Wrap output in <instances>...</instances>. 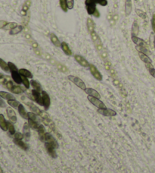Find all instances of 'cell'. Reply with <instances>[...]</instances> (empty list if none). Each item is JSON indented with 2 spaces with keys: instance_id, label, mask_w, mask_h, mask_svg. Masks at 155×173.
Returning <instances> with one entry per match:
<instances>
[{
  "instance_id": "f5cc1de1",
  "label": "cell",
  "mask_w": 155,
  "mask_h": 173,
  "mask_svg": "<svg viewBox=\"0 0 155 173\" xmlns=\"http://www.w3.org/2000/svg\"><path fill=\"white\" fill-rule=\"evenodd\" d=\"M148 70V71H149L150 75L155 78V68H154V67H151V68H149Z\"/></svg>"
},
{
  "instance_id": "f6af8a7d",
  "label": "cell",
  "mask_w": 155,
  "mask_h": 173,
  "mask_svg": "<svg viewBox=\"0 0 155 173\" xmlns=\"http://www.w3.org/2000/svg\"><path fill=\"white\" fill-rule=\"evenodd\" d=\"M67 7L69 10H72L74 7V0H67Z\"/></svg>"
},
{
  "instance_id": "ee69618b",
  "label": "cell",
  "mask_w": 155,
  "mask_h": 173,
  "mask_svg": "<svg viewBox=\"0 0 155 173\" xmlns=\"http://www.w3.org/2000/svg\"><path fill=\"white\" fill-rule=\"evenodd\" d=\"M24 138V136L22 133L20 132H16L15 134H14V139L16 140H20V141H22L23 139Z\"/></svg>"
},
{
  "instance_id": "94428289",
  "label": "cell",
  "mask_w": 155,
  "mask_h": 173,
  "mask_svg": "<svg viewBox=\"0 0 155 173\" xmlns=\"http://www.w3.org/2000/svg\"><path fill=\"white\" fill-rule=\"evenodd\" d=\"M2 78H4V75H2V73H0V79H2Z\"/></svg>"
},
{
  "instance_id": "d4e9b609",
  "label": "cell",
  "mask_w": 155,
  "mask_h": 173,
  "mask_svg": "<svg viewBox=\"0 0 155 173\" xmlns=\"http://www.w3.org/2000/svg\"><path fill=\"white\" fill-rule=\"evenodd\" d=\"M139 56L144 64H152V60L149 58L148 55H145L142 52H139Z\"/></svg>"
},
{
  "instance_id": "603a6c76",
  "label": "cell",
  "mask_w": 155,
  "mask_h": 173,
  "mask_svg": "<svg viewBox=\"0 0 155 173\" xmlns=\"http://www.w3.org/2000/svg\"><path fill=\"white\" fill-rule=\"evenodd\" d=\"M18 111L19 112V115L24 119H28V112H27L25 108H24V106H23L22 104H20L18 106Z\"/></svg>"
},
{
  "instance_id": "ba28073f",
  "label": "cell",
  "mask_w": 155,
  "mask_h": 173,
  "mask_svg": "<svg viewBox=\"0 0 155 173\" xmlns=\"http://www.w3.org/2000/svg\"><path fill=\"white\" fill-rule=\"evenodd\" d=\"M45 142L51 143L52 145H53L55 147V149H58L59 147L58 143L57 142L55 138H54L53 136L51 134H49V133H46V134H45Z\"/></svg>"
},
{
  "instance_id": "816d5d0a",
  "label": "cell",
  "mask_w": 155,
  "mask_h": 173,
  "mask_svg": "<svg viewBox=\"0 0 155 173\" xmlns=\"http://www.w3.org/2000/svg\"><path fill=\"white\" fill-rule=\"evenodd\" d=\"M131 39H132V40H133V43H135V45H137V43H138V41H139V38L138 37V36L132 35L131 36Z\"/></svg>"
},
{
  "instance_id": "836d02e7",
  "label": "cell",
  "mask_w": 155,
  "mask_h": 173,
  "mask_svg": "<svg viewBox=\"0 0 155 173\" xmlns=\"http://www.w3.org/2000/svg\"><path fill=\"white\" fill-rule=\"evenodd\" d=\"M11 93H15V94H20V93H22L24 92L23 89L20 88V86L18 85H14L13 88H11V90H10Z\"/></svg>"
},
{
  "instance_id": "52a82bcc",
  "label": "cell",
  "mask_w": 155,
  "mask_h": 173,
  "mask_svg": "<svg viewBox=\"0 0 155 173\" xmlns=\"http://www.w3.org/2000/svg\"><path fill=\"white\" fill-rule=\"evenodd\" d=\"M45 147H46V151L47 153H48V155H49L51 157H52V158H57V153H56V150H55V147H54L53 145H52L51 143H47V142H45Z\"/></svg>"
},
{
  "instance_id": "11a10c76",
  "label": "cell",
  "mask_w": 155,
  "mask_h": 173,
  "mask_svg": "<svg viewBox=\"0 0 155 173\" xmlns=\"http://www.w3.org/2000/svg\"><path fill=\"white\" fill-rule=\"evenodd\" d=\"M8 24L7 21H6V20H0V29H3L6 26V24Z\"/></svg>"
},
{
  "instance_id": "60d3db41",
  "label": "cell",
  "mask_w": 155,
  "mask_h": 173,
  "mask_svg": "<svg viewBox=\"0 0 155 173\" xmlns=\"http://www.w3.org/2000/svg\"><path fill=\"white\" fill-rule=\"evenodd\" d=\"M27 115H28V119H32V120H33V121H38V122H39V119H38V117H37V115H36L35 113H33V112H28Z\"/></svg>"
},
{
  "instance_id": "4dcf8cb0",
  "label": "cell",
  "mask_w": 155,
  "mask_h": 173,
  "mask_svg": "<svg viewBox=\"0 0 155 173\" xmlns=\"http://www.w3.org/2000/svg\"><path fill=\"white\" fill-rule=\"evenodd\" d=\"M27 121H28V125H29V126H30L31 129H35V130H37V129H38V128H39V125H40V124H39V122H38V121H33V120H32V119H28Z\"/></svg>"
},
{
  "instance_id": "681fc988",
  "label": "cell",
  "mask_w": 155,
  "mask_h": 173,
  "mask_svg": "<svg viewBox=\"0 0 155 173\" xmlns=\"http://www.w3.org/2000/svg\"><path fill=\"white\" fill-rule=\"evenodd\" d=\"M151 27H152V30H153L154 33L155 34V14H154V15H152Z\"/></svg>"
},
{
  "instance_id": "30bf717a",
  "label": "cell",
  "mask_w": 155,
  "mask_h": 173,
  "mask_svg": "<svg viewBox=\"0 0 155 173\" xmlns=\"http://www.w3.org/2000/svg\"><path fill=\"white\" fill-rule=\"evenodd\" d=\"M74 59H75L76 62L81 65L82 67L89 68L90 64H89V61H87L85 58L83 57V56H80V55H75V56H74Z\"/></svg>"
},
{
  "instance_id": "f907efd6",
  "label": "cell",
  "mask_w": 155,
  "mask_h": 173,
  "mask_svg": "<svg viewBox=\"0 0 155 173\" xmlns=\"http://www.w3.org/2000/svg\"><path fill=\"white\" fill-rule=\"evenodd\" d=\"M105 69L107 71H110L111 70V62L109 61H105Z\"/></svg>"
},
{
  "instance_id": "7bdbcfd3",
  "label": "cell",
  "mask_w": 155,
  "mask_h": 173,
  "mask_svg": "<svg viewBox=\"0 0 155 173\" xmlns=\"http://www.w3.org/2000/svg\"><path fill=\"white\" fill-rule=\"evenodd\" d=\"M135 11H136L137 15H139V16L141 18L145 19L146 17H147V16H146V14L144 13V11H142V10H140V9H135Z\"/></svg>"
},
{
  "instance_id": "8d00e7d4",
  "label": "cell",
  "mask_w": 155,
  "mask_h": 173,
  "mask_svg": "<svg viewBox=\"0 0 155 173\" xmlns=\"http://www.w3.org/2000/svg\"><path fill=\"white\" fill-rule=\"evenodd\" d=\"M55 65H56V67L58 68V69L59 71H62V72L67 73V71H68V69H67V68L65 65H62V64L57 62V63L55 64Z\"/></svg>"
},
{
  "instance_id": "d6a6232c",
  "label": "cell",
  "mask_w": 155,
  "mask_h": 173,
  "mask_svg": "<svg viewBox=\"0 0 155 173\" xmlns=\"http://www.w3.org/2000/svg\"><path fill=\"white\" fill-rule=\"evenodd\" d=\"M139 25H138L137 22L135 20L133 24V27H132V35L138 36V34H139Z\"/></svg>"
},
{
  "instance_id": "cb8c5ba5",
  "label": "cell",
  "mask_w": 155,
  "mask_h": 173,
  "mask_svg": "<svg viewBox=\"0 0 155 173\" xmlns=\"http://www.w3.org/2000/svg\"><path fill=\"white\" fill-rule=\"evenodd\" d=\"M30 85L32 86V88H33V90H36L39 92L43 91L42 86H41L40 83H39V81H37V80L32 79V80H30Z\"/></svg>"
},
{
  "instance_id": "e575fe53",
  "label": "cell",
  "mask_w": 155,
  "mask_h": 173,
  "mask_svg": "<svg viewBox=\"0 0 155 173\" xmlns=\"http://www.w3.org/2000/svg\"><path fill=\"white\" fill-rule=\"evenodd\" d=\"M8 104L10 106H11L12 108L18 109L20 103L18 101H17L16 100H8Z\"/></svg>"
},
{
  "instance_id": "d6986e66",
  "label": "cell",
  "mask_w": 155,
  "mask_h": 173,
  "mask_svg": "<svg viewBox=\"0 0 155 173\" xmlns=\"http://www.w3.org/2000/svg\"><path fill=\"white\" fill-rule=\"evenodd\" d=\"M14 143H15L18 147H20V149H22L23 150H28V149H29V146H28L27 143L22 141H20V140L14 139Z\"/></svg>"
},
{
  "instance_id": "9c48e42d",
  "label": "cell",
  "mask_w": 155,
  "mask_h": 173,
  "mask_svg": "<svg viewBox=\"0 0 155 173\" xmlns=\"http://www.w3.org/2000/svg\"><path fill=\"white\" fill-rule=\"evenodd\" d=\"M98 112L104 116H107V117H113V116L116 115V112L111 109H98Z\"/></svg>"
},
{
  "instance_id": "f1b7e54d",
  "label": "cell",
  "mask_w": 155,
  "mask_h": 173,
  "mask_svg": "<svg viewBox=\"0 0 155 173\" xmlns=\"http://www.w3.org/2000/svg\"><path fill=\"white\" fill-rule=\"evenodd\" d=\"M135 49L139 52H142V53H144L145 55H150L151 52H149V50L148 49L147 47H142V46H135Z\"/></svg>"
},
{
  "instance_id": "5bb4252c",
  "label": "cell",
  "mask_w": 155,
  "mask_h": 173,
  "mask_svg": "<svg viewBox=\"0 0 155 173\" xmlns=\"http://www.w3.org/2000/svg\"><path fill=\"white\" fill-rule=\"evenodd\" d=\"M84 91L86 92V94H88V96H92V97H96V98H98L100 99L101 98V95H100V93H98L96 90L93 89V88H86V89L84 90Z\"/></svg>"
},
{
  "instance_id": "680465c9",
  "label": "cell",
  "mask_w": 155,
  "mask_h": 173,
  "mask_svg": "<svg viewBox=\"0 0 155 173\" xmlns=\"http://www.w3.org/2000/svg\"><path fill=\"white\" fill-rule=\"evenodd\" d=\"M102 58H104V59H106V58L107 57V52H103V53H102Z\"/></svg>"
},
{
  "instance_id": "bcb514c9",
  "label": "cell",
  "mask_w": 155,
  "mask_h": 173,
  "mask_svg": "<svg viewBox=\"0 0 155 173\" xmlns=\"http://www.w3.org/2000/svg\"><path fill=\"white\" fill-rule=\"evenodd\" d=\"M94 1L96 2V4H98L102 6H106L107 5V0H94Z\"/></svg>"
},
{
  "instance_id": "be15d7a7",
  "label": "cell",
  "mask_w": 155,
  "mask_h": 173,
  "mask_svg": "<svg viewBox=\"0 0 155 173\" xmlns=\"http://www.w3.org/2000/svg\"><path fill=\"white\" fill-rule=\"evenodd\" d=\"M154 48H155V35H154Z\"/></svg>"
},
{
  "instance_id": "277c9868",
  "label": "cell",
  "mask_w": 155,
  "mask_h": 173,
  "mask_svg": "<svg viewBox=\"0 0 155 173\" xmlns=\"http://www.w3.org/2000/svg\"><path fill=\"white\" fill-rule=\"evenodd\" d=\"M89 71H90L91 74L93 75V76L95 78L96 80H98V81H102V79H103V77H102L101 72L98 71V69L96 68V66H95L93 64H90V65H89Z\"/></svg>"
},
{
  "instance_id": "f35d334b",
  "label": "cell",
  "mask_w": 155,
  "mask_h": 173,
  "mask_svg": "<svg viewBox=\"0 0 155 173\" xmlns=\"http://www.w3.org/2000/svg\"><path fill=\"white\" fill-rule=\"evenodd\" d=\"M21 78H22V84H24V86L25 87L26 89H29L30 86V81L28 80V78H26V77L21 76Z\"/></svg>"
},
{
  "instance_id": "91938a15",
  "label": "cell",
  "mask_w": 155,
  "mask_h": 173,
  "mask_svg": "<svg viewBox=\"0 0 155 173\" xmlns=\"http://www.w3.org/2000/svg\"><path fill=\"white\" fill-rule=\"evenodd\" d=\"M33 47L34 49H37V47H38V44H37V43H36V42H33Z\"/></svg>"
},
{
  "instance_id": "7dc6e473",
  "label": "cell",
  "mask_w": 155,
  "mask_h": 173,
  "mask_svg": "<svg viewBox=\"0 0 155 173\" xmlns=\"http://www.w3.org/2000/svg\"><path fill=\"white\" fill-rule=\"evenodd\" d=\"M6 88H7L8 90H11V88H13V82L11 81V80H8L7 82H6Z\"/></svg>"
},
{
  "instance_id": "74e56055",
  "label": "cell",
  "mask_w": 155,
  "mask_h": 173,
  "mask_svg": "<svg viewBox=\"0 0 155 173\" xmlns=\"http://www.w3.org/2000/svg\"><path fill=\"white\" fill-rule=\"evenodd\" d=\"M18 26V24H17L16 22H10V23H8L7 24H6V26L5 27V28H3L4 30H12V29H14L15 28H16V27Z\"/></svg>"
},
{
  "instance_id": "1f68e13d",
  "label": "cell",
  "mask_w": 155,
  "mask_h": 173,
  "mask_svg": "<svg viewBox=\"0 0 155 173\" xmlns=\"http://www.w3.org/2000/svg\"><path fill=\"white\" fill-rule=\"evenodd\" d=\"M59 6L61 9L64 12H67L68 11V7H67V0H59Z\"/></svg>"
},
{
  "instance_id": "4fadbf2b",
  "label": "cell",
  "mask_w": 155,
  "mask_h": 173,
  "mask_svg": "<svg viewBox=\"0 0 155 173\" xmlns=\"http://www.w3.org/2000/svg\"><path fill=\"white\" fill-rule=\"evenodd\" d=\"M26 104L27 105L28 107L30 108V109L31 110V112H33V113H35L36 115H39V114H40L41 111L42 110H40L39 109V107L38 106H36L34 103H33V102H31V101H29V102H26Z\"/></svg>"
},
{
  "instance_id": "6125c7cd",
  "label": "cell",
  "mask_w": 155,
  "mask_h": 173,
  "mask_svg": "<svg viewBox=\"0 0 155 173\" xmlns=\"http://www.w3.org/2000/svg\"><path fill=\"white\" fill-rule=\"evenodd\" d=\"M0 173H3V170H2V169L1 166H0Z\"/></svg>"
},
{
  "instance_id": "7402d4cb",
  "label": "cell",
  "mask_w": 155,
  "mask_h": 173,
  "mask_svg": "<svg viewBox=\"0 0 155 173\" xmlns=\"http://www.w3.org/2000/svg\"><path fill=\"white\" fill-rule=\"evenodd\" d=\"M37 131H38L39 139H40L41 141L45 142V134H46V129H45L44 126L40 124L38 129H37Z\"/></svg>"
},
{
  "instance_id": "d590c367",
  "label": "cell",
  "mask_w": 155,
  "mask_h": 173,
  "mask_svg": "<svg viewBox=\"0 0 155 173\" xmlns=\"http://www.w3.org/2000/svg\"><path fill=\"white\" fill-rule=\"evenodd\" d=\"M8 131H9L10 134H11V135H14L16 133L15 126H14V125L12 124L11 121H8Z\"/></svg>"
},
{
  "instance_id": "ac0fdd59",
  "label": "cell",
  "mask_w": 155,
  "mask_h": 173,
  "mask_svg": "<svg viewBox=\"0 0 155 173\" xmlns=\"http://www.w3.org/2000/svg\"><path fill=\"white\" fill-rule=\"evenodd\" d=\"M50 40H51V42H52V44H53L55 47H61V42H60L59 39H58V37L56 36L55 34L52 33V34H50Z\"/></svg>"
},
{
  "instance_id": "484cf974",
  "label": "cell",
  "mask_w": 155,
  "mask_h": 173,
  "mask_svg": "<svg viewBox=\"0 0 155 173\" xmlns=\"http://www.w3.org/2000/svg\"><path fill=\"white\" fill-rule=\"evenodd\" d=\"M19 73H20V75H21V76L26 77V78H31L32 79L33 77V74H32V73L30 72L29 70H27V69H26V68L19 69Z\"/></svg>"
},
{
  "instance_id": "7c38bea8",
  "label": "cell",
  "mask_w": 155,
  "mask_h": 173,
  "mask_svg": "<svg viewBox=\"0 0 155 173\" xmlns=\"http://www.w3.org/2000/svg\"><path fill=\"white\" fill-rule=\"evenodd\" d=\"M11 75L13 80L17 84H22V78H21V75H20V73H19V70L18 71H11Z\"/></svg>"
},
{
  "instance_id": "db71d44e",
  "label": "cell",
  "mask_w": 155,
  "mask_h": 173,
  "mask_svg": "<svg viewBox=\"0 0 155 173\" xmlns=\"http://www.w3.org/2000/svg\"><path fill=\"white\" fill-rule=\"evenodd\" d=\"M0 107L1 108H6V103L5 102V101L2 100V98L0 97Z\"/></svg>"
},
{
  "instance_id": "9f6ffc18",
  "label": "cell",
  "mask_w": 155,
  "mask_h": 173,
  "mask_svg": "<svg viewBox=\"0 0 155 173\" xmlns=\"http://www.w3.org/2000/svg\"><path fill=\"white\" fill-rule=\"evenodd\" d=\"M120 93H122V95L124 97H126V96L127 95V93H126V90L124 89L123 88H122L121 89H120Z\"/></svg>"
},
{
  "instance_id": "5b68a950",
  "label": "cell",
  "mask_w": 155,
  "mask_h": 173,
  "mask_svg": "<svg viewBox=\"0 0 155 173\" xmlns=\"http://www.w3.org/2000/svg\"><path fill=\"white\" fill-rule=\"evenodd\" d=\"M32 97H33V100L35 101L36 102H37L38 104L40 105V106H43V97H42V93L41 92L37 91L36 90H32L31 91Z\"/></svg>"
},
{
  "instance_id": "4316f807",
  "label": "cell",
  "mask_w": 155,
  "mask_h": 173,
  "mask_svg": "<svg viewBox=\"0 0 155 173\" xmlns=\"http://www.w3.org/2000/svg\"><path fill=\"white\" fill-rule=\"evenodd\" d=\"M0 97L2 99H5L6 100H15V97H14L11 93H8V92L6 91H0Z\"/></svg>"
},
{
  "instance_id": "b9f144b4",
  "label": "cell",
  "mask_w": 155,
  "mask_h": 173,
  "mask_svg": "<svg viewBox=\"0 0 155 173\" xmlns=\"http://www.w3.org/2000/svg\"><path fill=\"white\" fill-rule=\"evenodd\" d=\"M8 68H9L10 72L12 71H18L19 70V69L17 68V66L13 63V62L8 61Z\"/></svg>"
},
{
  "instance_id": "ffe728a7",
  "label": "cell",
  "mask_w": 155,
  "mask_h": 173,
  "mask_svg": "<svg viewBox=\"0 0 155 173\" xmlns=\"http://www.w3.org/2000/svg\"><path fill=\"white\" fill-rule=\"evenodd\" d=\"M61 48L63 50V52H65V54L67 56H71L72 55V51L70 49V48L69 47L68 44L66 43V42H61Z\"/></svg>"
},
{
  "instance_id": "44dd1931",
  "label": "cell",
  "mask_w": 155,
  "mask_h": 173,
  "mask_svg": "<svg viewBox=\"0 0 155 173\" xmlns=\"http://www.w3.org/2000/svg\"><path fill=\"white\" fill-rule=\"evenodd\" d=\"M0 129L4 131H8V121L2 114H0Z\"/></svg>"
},
{
  "instance_id": "2e32d148",
  "label": "cell",
  "mask_w": 155,
  "mask_h": 173,
  "mask_svg": "<svg viewBox=\"0 0 155 173\" xmlns=\"http://www.w3.org/2000/svg\"><path fill=\"white\" fill-rule=\"evenodd\" d=\"M133 11V4L132 0H126L125 2V15L129 16Z\"/></svg>"
},
{
  "instance_id": "9a60e30c",
  "label": "cell",
  "mask_w": 155,
  "mask_h": 173,
  "mask_svg": "<svg viewBox=\"0 0 155 173\" xmlns=\"http://www.w3.org/2000/svg\"><path fill=\"white\" fill-rule=\"evenodd\" d=\"M86 25H87V29H88V31H89V34H92L93 32L95 31V22L93 21V20L91 18H87Z\"/></svg>"
},
{
  "instance_id": "83f0119b",
  "label": "cell",
  "mask_w": 155,
  "mask_h": 173,
  "mask_svg": "<svg viewBox=\"0 0 155 173\" xmlns=\"http://www.w3.org/2000/svg\"><path fill=\"white\" fill-rule=\"evenodd\" d=\"M24 30V27L22 25H18L16 28H15L14 29L10 30L9 34L10 35H17V34H20V32Z\"/></svg>"
},
{
  "instance_id": "8fae6325",
  "label": "cell",
  "mask_w": 155,
  "mask_h": 173,
  "mask_svg": "<svg viewBox=\"0 0 155 173\" xmlns=\"http://www.w3.org/2000/svg\"><path fill=\"white\" fill-rule=\"evenodd\" d=\"M6 112H7V115L8 119H9L10 121H11L12 123H16L17 115L15 112V110L11 108V107H7L6 108Z\"/></svg>"
},
{
  "instance_id": "3957f363",
  "label": "cell",
  "mask_w": 155,
  "mask_h": 173,
  "mask_svg": "<svg viewBox=\"0 0 155 173\" xmlns=\"http://www.w3.org/2000/svg\"><path fill=\"white\" fill-rule=\"evenodd\" d=\"M87 99H88V100H89V102L93 105V106H95L98 109L107 108L105 104L102 101L100 100V99L96 98V97H92V96H88V97H87Z\"/></svg>"
},
{
  "instance_id": "8992f818",
  "label": "cell",
  "mask_w": 155,
  "mask_h": 173,
  "mask_svg": "<svg viewBox=\"0 0 155 173\" xmlns=\"http://www.w3.org/2000/svg\"><path fill=\"white\" fill-rule=\"evenodd\" d=\"M41 93H42V97H43V107H44L45 110H48L50 107V105H51V99H50L49 95L45 90H43Z\"/></svg>"
},
{
  "instance_id": "6f0895ef",
  "label": "cell",
  "mask_w": 155,
  "mask_h": 173,
  "mask_svg": "<svg viewBox=\"0 0 155 173\" xmlns=\"http://www.w3.org/2000/svg\"><path fill=\"white\" fill-rule=\"evenodd\" d=\"M93 16H95V18H99L100 14H99V12H98V9H96V11H95L94 14H93Z\"/></svg>"
},
{
  "instance_id": "ab89813d",
  "label": "cell",
  "mask_w": 155,
  "mask_h": 173,
  "mask_svg": "<svg viewBox=\"0 0 155 173\" xmlns=\"http://www.w3.org/2000/svg\"><path fill=\"white\" fill-rule=\"evenodd\" d=\"M91 35V37H92V40H93V42H95V43H98V42H99V41H101V40H100L99 37L98 36V34H97V33L95 32V30L94 32H93L92 34H90Z\"/></svg>"
},
{
  "instance_id": "f546056e",
  "label": "cell",
  "mask_w": 155,
  "mask_h": 173,
  "mask_svg": "<svg viewBox=\"0 0 155 173\" xmlns=\"http://www.w3.org/2000/svg\"><path fill=\"white\" fill-rule=\"evenodd\" d=\"M0 68H1L4 71H6V72H8V71H10L8 63L5 61V60L1 59V58H0Z\"/></svg>"
},
{
  "instance_id": "c3c4849f",
  "label": "cell",
  "mask_w": 155,
  "mask_h": 173,
  "mask_svg": "<svg viewBox=\"0 0 155 173\" xmlns=\"http://www.w3.org/2000/svg\"><path fill=\"white\" fill-rule=\"evenodd\" d=\"M113 84H114V86H116V87L120 88V89L123 88L122 85H121V83H120L118 80H116V79H114V80H113Z\"/></svg>"
},
{
  "instance_id": "7a4b0ae2",
  "label": "cell",
  "mask_w": 155,
  "mask_h": 173,
  "mask_svg": "<svg viewBox=\"0 0 155 173\" xmlns=\"http://www.w3.org/2000/svg\"><path fill=\"white\" fill-rule=\"evenodd\" d=\"M85 5L88 15H93L94 12L97 9L96 8V2L94 0H86Z\"/></svg>"
},
{
  "instance_id": "e0dca14e",
  "label": "cell",
  "mask_w": 155,
  "mask_h": 173,
  "mask_svg": "<svg viewBox=\"0 0 155 173\" xmlns=\"http://www.w3.org/2000/svg\"><path fill=\"white\" fill-rule=\"evenodd\" d=\"M30 128L28 123H25L23 126V134L24 136V138L26 139V141H29L30 138Z\"/></svg>"
},
{
  "instance_id": "6da1fadb",
  "label": "cell",
  "mask_w": 155,
  "mask_h": 173,
  "mask_svg": "<svg viewBox=\"0 0 155 173\" xmlns=\"http://www.w3.org/2000/svg\"><path fill=\"white\" fill-rule=\"evenodd\" d=\"M67 78H68V80H70V81L74 83L76 87H78L79 88L83 90H85L86 89V84L85 83H84V81L79 78H78V77L74 76V75H68Z\"/></svg>"
}]
</instances>
